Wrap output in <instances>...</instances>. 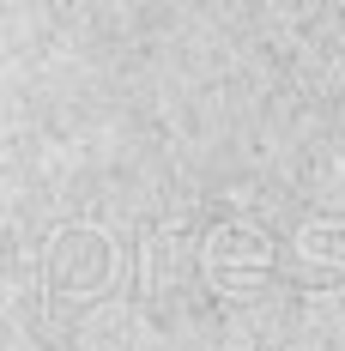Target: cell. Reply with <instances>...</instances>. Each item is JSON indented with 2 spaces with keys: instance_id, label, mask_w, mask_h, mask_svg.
<instances>
[{
  "instance_id": "1",
  "label": "cell",
  "mask_w": 345,
  "mask_h": 351,
  "mask_svg": "<svg viewBox=\"0 0 345 351\" xmlns=\"http://www.w3.org/2000/svg\"><path fill=\"white\" fill-rule=\"evenodd\" d=\"M121 279V248L109 230L97 224H61L49 243H43V285L67 303H91L109 297Z\"/></svg>"
},
{
  "instance_id": "2",
  "label": "cell",
  "mask_w": 345,
  "mask_h": 351,
  "mask_svg": "<svg viewBox=\"0 0 345 351\" xmlns=\"http://www.w3.org/2000/svg\"><path fill=\"white\" fill-rule=\"evenodd\" d=\"M273 237L261 230V224H248V218H224V224H212L206 230V248H200V273H206L212 291H224V297H248V291H261V285L273 279Z\"/></svg>"
},
{
  "instance_id": "3",
  "label": "cell",
  "mask_w": 345,
  "mask_h": 351,
  "mask_svg": "<svg viewBox=\"0 0 345 351\" xmlns=\"http://www.w3.org/2000/svg\"><path fill=\"white\" fill-rule=\"evenodd\" d=\"M297 254L309 261V267H340L345 261V230L340 224H303V237H297Z\"/></svg>"
}]
</instances>
